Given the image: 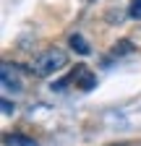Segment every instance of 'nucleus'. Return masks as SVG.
Wrapping results in <instances>:
<instances>
[{"instance_id":"5","label":"nucleus","mask_w":141,"mask_h":146,"mask_svg":"<svg viewBox=\"0 0 141 146\" xmlns=\"http://www.w3.org/2000/svg\"><path fill=\"white\" fill-rule=\"evenodd\" d=\"M76 76H78V89H84V91H89V89H92V86L97 84V78H94V73H89V70H84V68H81V70L76 73Z\"/></svg>"},{"instance_id":"8","label":"nucleus","mask_w":141,"mask_h":146,"mask_svg":"<svg viewBox=\"0 0 141 146\" xmlns=\"http://www.w3.org/2000/svg\"><path fill=\"white\" fill-rule=\"evenodd\" d=\"M13 110H16V107H13L8 99H3V115H13Z\"/></svg>"},{"instance_id":"6","label":"nucleus","mask_w":141,"mask_h":146,"mask_svg":"<svg viewBox=\"0 0 141 146\" xmlns=\"http://www.w3.org/2000/svg\"><path fill=\"white\" fill-rule=\"evenodd\" d=\"M131 50H133V44H131V42H118V44L112 47V55H128Z\"/></svg>"},{"instance_id":"2","label":"nucleus","mask_w":141,"mask_h":146,"mask_svg":"<svg viewBox=\"0 0 141 146\" xmlns=\"http://www.w3.org/2000/svg\"><path fill=\"white\" fill-rule=\"evenodd\" d=\"M0 78H3V91H5V94H11V91H19V89H21V81L16 78V73L11 70V65H3Z\"/></svg>"},{"instance_id":"3","label":"nucleus","mask_w":141,"mask_h":146,"mask_svg":"<svg viewBox=\"0 0 141 146\" xmlns=\"http://www.w3.org/2000/svg\"><path fill=\"white\" fill-rule=\"evenodd\" d=\"M68 44H70V47H73V50H76L78 55H89V52H92V47H89V42H86V39H84V36H81V34H70V39H68Z\"/></svg>"},{"instance_id":"1","label":"nucleus","mask_w":141,"mask_h":146,"mask_svg":"<svg viewBox=\"0 0 141 146\" xmlns=\"http://www.w3.org/2000/svg\"><path fill=\"white\" fill-rule=\"evenodd\" d=\"M65 65H68V55L63 50H47L34 60V73L37 76H50V73L63 70Z\"/></svg>"},{"instance_id":"7","label":"nucleus","mask_w":141,"mask_h":146,"mask_svg":"<svg viewBox=\"0 0 141 146\" xmlns=\"http://www.w3.org/2000/svg\"><path fill=\"white\" fill-rule=\"evenodd\" d=\"M128 16H131V18H141V0H133V3H131Z\"/></svg>"},{"instance_id":"4","label":"nucleus","mask_w":141,"mask_h":146,"mask_svg":"<svg viewBox=\"0 0 141 146\" xmlns=\"http://www.w3.org/2000/svg\"><path fill=\"white\" fill-rule=\"evenodd\" d=\"M3 146H37V141L34 138H24L19 133H11V136L3 138Z\"/></svg>"}]
</instances>
